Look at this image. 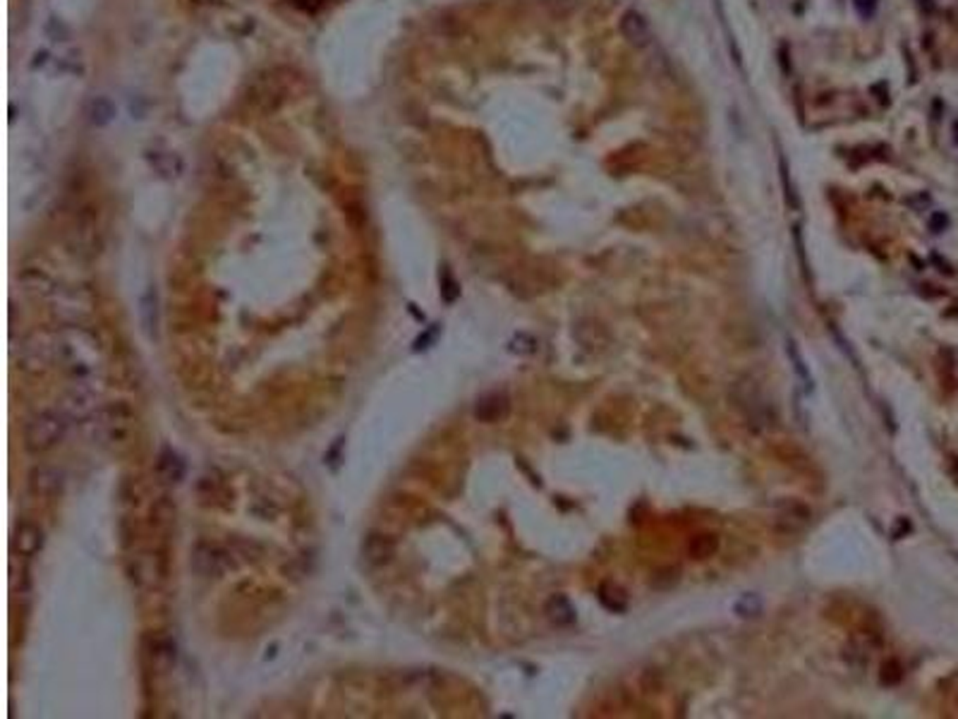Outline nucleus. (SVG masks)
<instances>
[{"instance_id": "3", "label": "nucleus", "mask_w": 958, "mask_h": 719, "mask_svg": "<svg viewBox=\"0 0 958 719\" xmlns=\"http://www.w3.org/2000/svg\"><path fill=\"white\" fill-rule=\"evenodd\" d=\"M12 545H15L17 552L24 554V557H32V554H36L41 547H44V533H41V528L34 523H20L15 530Z\"/></svg>"}, {"instance_id": "1", "label": "nucleus", "mask_w": 958, "mask_h": 719, "mask_svg": "<svg viewBox=\"0 0 958 719\" xmlns=\"http://www.w3.org/2000/svg\"><path fill=\"white\" fill-rule=\"evenodd\" d=\"M65 437V422L56 413H41L24 430V446L32 453L48 451Z\"/></svg>"}, {"instance_id": "7", "label": "nucleus", "mask_w": 958, "mask_h": 719, "mask_svg": "<svg viewBox=\"0 0 958 719\" xmlns=\"http://www.w3.org/2000/svg\"><path fill=\"white\" fill-rule=\"evenodd\" d=\"M393 554V547H391V542H386L384 537H379V535H372L367 540V545H365V557L369 564H384V561H388V557Z\"/></svg>"}, {"instance_id": "10", "label": "nucleus", "mask_w": 958, "mask_h": 719, "mask_svg": "<svg viewBox=\"0 0 958 719\" xmlns=\"http://www.w3.org/2000/svg\"><path fill=\"white\" fill-rule=\"evenodd\" d=\"M717 547H719V540H717V535H700V537H695L693 542H690V554H693L695 559H709L712 557L714 552H717Z\"/></svg>"}, {"instance_id": "2", "label": "nucleus", "mask_w": 958, "mask_h": 719, "mask_svg": "<svg viewBox=\"0 0 958 719\" xmlns=\"http://www.w3.org/2000/svg\"><path fill=\"white\" fill-rule=\"evenodd\" d=\"M618 29H621V36L626 39V44H630L633 48H647L654 41V32H652V24L650 20H647L642 12L638 10H626L621 15V20H618Z\"/></svg>"}, {"instance_id": "8", "label": "nucleus", "mask_w": 958, "mask_h": 719, "mask_svg": "<svg viewBox=\"0 0 958 719\" xmlns=\"http://www.w3.org/2000/svg\"><path fill=\"white\" fill-rule=\"evenodd\" d=\"M599 600H602L604 607L611 609V612H623V609H626V595H623V590L618 588V585H614V583H604L602 585V590H599Z\"/></svg>"}, {"instance_id": "6", "label": "nucleus", "mask_w": 958, "mask_h": 719, "mask_svg": "<svg viewBox=\"0 0 958 719\" xmlns=\"http://www.w3.org/2000/svg\"><path fill=\"white\" fill-rule=\"evenodd\" d=\"M149 161L154 163V168L159 171L161 175H178L180 171H183V163H180V159L175 154H171V151H151L149 154Z\"/></svg>"}, {"instance_id": "14", "label": "nucleus", "mask_w": 958, "mask_h": 719, "mask_svg": "<svg viewBox=\"0 0 958 719\" xmlns=\"http://www.w3.org/2000/svg\"><path fill=\"white\" fill-rule=\"evenodd\" d=\"M46 32H48V36H51L53 41H65V39H68V29H65V24L60 20H56V17H51V20H48Z\"/></svg>"}, {"instance_id": "13", "label": "nucleus", "mask_w": 958, "mask_h": 719, "mask_svg": "<svg viewBox=\"0 0 958 719\" xmlns=\"http://www.w3.org/2000/svg\"><path fill=\"white\" fill-rule=\"evenodd\" d=\"M779 168H781V180H784V190H786V199H788V204H791L793 209H798L800 204H798V197H796V192H793V185L788 183V166H786V159H784V156H779Z\"/></svg>"}, {"instance_id": "9", "label": "nucleus", "mask_w": 958, "mask_h": 719, "mask_svg": "<svg viewBox=\"0 0 958 719\" xmlns=\"http://www.w3.org/2000/svg\"><path fill=\"white\" fill-rule=\"evenodd\" d=\"M115 116V108L111 101L106 99V96H96V99L89 104V120H92L94 125H106V123H111Z\"/></svg>"}, {"instance_id": "15", "label": "nucleus", "mask_w": 958, "mask_h": 719, "mask_svg": "<svg viewBox=\"0 0 958 719\" xmlns=\"http://www.w3.org/2000/svg\"><path fill=\"white\" fill-rule=\"evenodd\" d=\"M947 226H949V216L947 214H942V211L932 214V219H930V231L932 233H944V231H947Z\"/></svg>"}, {"instance_id": "4", "label": "nucleus", "mask_w": 958, "mask_h": 719, "mask_svg": "<svg viewBox=\"0 0 958 719\" xmlns=\"http://www.w3.org/2000/svg\"><path fill=\"white\" fill-rule=\"evenodd\" d=\"M475 415H477V420H482V422H496V420L506 418V415H508V398L503 394L484 396L482 401L477 403Z\"/></svg>"}, {"instance_id": "5", "label": "nucleus", "mask_w": 958, "mask_h": 719, "mask_svg": "<svg viewBox=\"0 0 958 719\" xmlns=\"http://www.w3.org/2000/svg\"><path fill=\"white\" fill-rule=\"evenodd\" d=\"M547 616L554 621L556 626H571L575 621V609L568 597L563 595H554L547 602Z\"/></svg>"}, {"instance_id": "11", "label": "nucleus", "mask_w": 958, "mask_h": 719, "mask_svg": "<svg viewBox=\"0 0 958 719\" xmlns=\"http://www.w3.org/2000/svg\"><path fill=\"white\" fill-rule=\"evenodd\" d=\"M736 612L741 614V616H757L762 612V600L757 595H743L741 600L736 602Z\"/></svg>"}, {"instance_id": "12", "label": "nucleus", "mask_w": 958, "mask_h": 719, "mask_svg": "<svg viewBox=\"0 0 958 719\" xmlns=\"http://www.w3.org/2000/svg\"><path fill=\"white\" fill-rule=\"evenodd\" d=\"M788 355H791V360L796 362V370H798L800 377H803L805 386L812 389V377L808 374V370H805V362H803V358H800V353H798V348H796V343H793V341H788Z\"/></svg>"}]
</instances>
